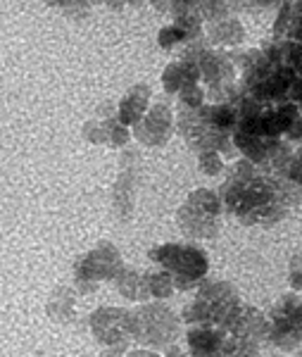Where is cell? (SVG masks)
Returning a JSON list of instances; mask_svg holds the SVG:
<instances>
[{
  "instance_id": "cell-25",
  "label": "cell",
  "mask_w": 302,
  "mask_h": 357,
  "mask_svg": "<svg viewBox=\"0 0 302 357\" xmlns=\"http://www.w3.org/2000/svg\"><path fill=\"white\" fill-rule=\"evenodd\" d=\"M167 357H186V355H183L179 348H174V345H172V348H169V353H167Z\"/></svg>"
},
{
  "instance_id": "cell-8",
  "label": "cell",
  "mask_w": 302,
  "mask_h": 357,
  "mask_svg": "<svg viewBox=\"0 0 302 357\" xmlns=\"http://www.w3.org/2000/svg\"><path fill=\"white\" fill-rule=\"evenodd\" d=\"M133 129L145 146H165L172 136V110L167 105H155Z\"/></svg>"
},
{
  "instance_id": "cell-13",
  "label": "cell",
  "mask_w": 302,
  "mask_h": 357,
  "mask_svg": "<svg viewBox=\"0 0 302 357\" xmlns=\"http://www.w3.org/2000/svg\"><path fill=\"white\" fill-rule=\"evenodd\" d=\"M200 79V69L193 60H176L172 62L169 67L165 69V77H162V84H165V91L167 93H179L181 89L190 84H197Z\"/></svg>"
},
{
  "instance_id": "cell-2",
  "label": "cell",
  "mask_w": 302,
  "mask_h": 357,
  "mask_svg": "<svg viewBox=\"0 0 302 357\" xmlns=\"http://www.w3.org/2000/svg\"><path fill=\"white\" fill-rule=\"evenodd\" d=\"M148 257L172 276L174 289L179 291L197 289L210 272V257L195 243H165L153 248Z\"/></svg>"
},
{
  "instance_id": "cell-14",
  "label": "cell",
  "mask_w": 302,
  "mask_h": 357,
  "mask_svg": "<svg viewBox=\"0 0 302 357\" xmlns=\"http://www.w3.org/2000/svg\"><path fill=\"white\" fill-rule=\"evenodd\" d=\"M143 293L141 296L148 301V298H155V301H167V298L174 293V284L172 276L165 272V269H158V272H148L141 281Z\"/></svg>"
},
{
  "instance_id": "cell-19",
  "label": "cell",
  "mask_w": 302,
  "mask_h": 357,
  "mask_svg": "<svg viewBox=\"0 0 302 357\" xmlns=\"http://www.w3.org/2000/svg\"><path fill=\"white\" fill-rule=\"evenodd\" d=\"M288 281L295 293H302V252H295L288 262Z\"/></svg>"
},
{
  "instance_id": "cell-15",
  "label": "cell",
  "mask_w": 302,
  "mask_h": 357,
  "mask_svg": "<svg viewBox=\"0 0 302 357\" xmlns=\"http://www.w3.org/2000/svg\"><path fill=\"white\" fill-rule=\"evenodd\" d=\"M195 36H190L186 29H181L179 24H172V26H165L160 31V45L162 48H167V50H174V48H179V45H183V43H188V41H193Z\"/></svg>"
},
{
  "instance_id": "cell-20",
  "label": "cell",
  "mask_w": 302,
  "mask_h": 357,
  "mask_svg": "<svg viewBox=\"0 0 302 357\" xmlns=\"http://www.w3.org/2000/svg\"><path fill=\"white\" fill-rule=\"evenodd\" d=\"M286 176L290 181L298 183V186H302V148L290 155V162L286 167Z\"/></svg>"
},
{
  "instance_id": "cell-17",
  "label": "cell",
  "mask_w": 302,
  "mask_h": 357,
  "mask_svg": "<svg viewBox=\"0 0 302 357\" xmlns=\"http://www.w3.org/2000/svg\"><path fill=\"white\" fill-rule=\"evenodd\" d=\"M197 162H200V172L207 176H217L224 169V160L219 153H197Z\"/></svg>"
},
{
  "instance_id": "cell-23",
  "label": "cell",
  "mask_w": 302,
  "mask_h": 357,
  "mask_svg": "<svg viewBox=\"0 0 302 357\" xmlns=\"http://www.w3.org/2000/svg\"><path fill=\"white\" fill-rule=\"evenodd\" d=\"M45 3H48V5H55V8H62V10H65L69 3H74V0H45Z\"/></svg>"
},
{
  "instance_id": "cell-22",
  "label": "cell",
  "mask_w": 302,
  "mask_h": 357,
  "mask_svg": "<svg viewBox=\"0 0 302 357\" xmlns=\"http://www.w3.org/2000/svg\"><path fill=\"white\" fill-rule=\"evenodd\" d=\"M150 3H153L155 8L160 10V13H167V10L172 8V0H150Z\"/></svg>"
},
{
  "instance_id": "cell-5",
  "label": "cell",
  "mask_w": 302,
  "mask_h": 357,
  "mask_svg": "<svg viewBox=\"0 0 302 357\" xmlns=\"http://www.w3.org/2000/svg\"><path fill=\"white\" fill-rule=\"evenodd\" d=\"M269 319V331L266 341L283 353H293L302 345V296L298 293H286L274 303Z\"/></svg>"
},
{
  "instance_id": "cell-4",
  "label": "cell",
  "mask_w": 302,
  "mask_h": 357,
  "mask_svg": "<svg viewBox=\"0 0 302 357\" xmlns=\"http://www.w3.org/2000/svg\"><path fill=\"white\" fill-rule=\"evenodd\" d=\"M222 200L210 188H197L179 210V227L193 241H210L222 229Z\"/></svg>"
},
{
  "instance_id": "cell-7",
  "label": "cell",
  "mask_w": 302,
  "mask_h": 357,
  "mask_svg": "<svg viewBox=\"0 0 302 357\" xmlns=\"http://www.w3.org/2000/svg\"><path fill=\"white\" fill-rule=\"evenodd\" d=\"M188 357H224L234 345V336L214 324L188 326L186 331Z\"/></svg>"
},
{
  "instance_id": "cell-11",
  "label": "cell",
  "mask_w": 302,
  "mask_h": 357,
  "mask_svg": "<svg viewBox=\"0 0 302 357\" xmlns=\"http://www.w3.org/2000/svg\"><path fill=\"white\" fill-rule=\"evenodd\" d=\"M119 267H121V260H119L117 250H112L110 245H103L100 250H96L91 257L81 260L79 274L84 281L86 279H112Z\"/></svg>"
},
{
  "instance_id": "cell-10",
  "label": "cell",
  "mask_w": 302,
  "mask_h": 357,
  "mask_svg": "<svg viewBox=\"0 0 302 357\" xmlns=\"http://www.w3.org/2000/svg\"><path fill=\"white\" fill-rule=\"evenodd\" d=\"M126 317L129 312L124 310H112L103 307L93 314V333L98 336V341L103 343H121L129 331H126Z\"/></svg>"
},
{
  "instance_id": "cell-16",
  "label": "cell",
  "mask_w": 302,
  "mask_h": 357,
  "mask_svg": "<svg viewBox=\"0 0 302 357\" xmlns=\"http://www.w3.org/2000/svg\"><path fill=\"white\" fill-rule=\"evenodd\" d=\"M179 98H181V107L197 110V107H202V102H205V91H202L197 84H190L179 91Z\"/></svg>"
},
{
  "instance_id": "cell-1",
  "label": "cell",
  "mask_w": 302,
  "mask_h": 357,
  "mask_svg": "<svg viewBox=\"0 0 302 357\" xmlns=\"http://www.w3.org/2000/svg\"><path fill=\"white\" fill-rule=\"evenodd\" d=\"M222 210L246 227H274L302 200V186L286 174L269 172L250 160H238L219 188Z\"/></svg>"
},
{
  "instance_id": "cell-6",
  "label": "cell",
  "mask_w": 302,
  "mask_h": 357,
  "mask_svg": "<svg viewBox=\"0 0 302 357\" xmlns=\"http://www.w3.org/2000/svg\"><path fill=\"white\" fill-rule=\"evenodd\" d=\"M195 301L207 310V317H210V324L219 326V329H229L231 319L238 312V307L243 305L241 296L229 281H202L197 286V296Z\"/></svg>"
},
{
  "instance_id": "cell-21",
  "label": "cell",
  "mask_w": 302,
  "mask_h": 357,
  "mask_svg": "<svg viewBox=\"0 0 302 357\" xmlns=\"http://www.w3.org/2000/svg\"><path fill=\"white\" fill-rule=\"evenodd\" d=\"M124 284H121V293H124V296H129V298H136V289H138V284H141V281H138V274L136 272H126L124 274Z\"/></svg>"
},
{
  "instance_id": "cell-26",
  "label": "cell",
  "mask_w": 302,
  "mask_h": 357,
  "mask_svg": "<svg viewBox=\"0 0 302 357\" xmlns=\"http://www.w3.org/2000/svg\"><path fill=\"white\" fill-rule=\"evenodd\" d=\"M293 357H302V350H298V353H295Z\"/></svg>"
},
{
  "instance_id": "cell-18",
  "label": "cell",
  "mask_w": 302,
  "mask_h": 357,
  "mask_svg": "<svg viewBox=\"0 0 302 357\" xmlns=\"http://www.w3.org/2000/svg\"><path fill=\"white\" fill-rule=\"evenodd\" d=\"M105 141L114 148L124 146V143L129 141V131H126V126L119 124L117 119H110V122H105Z\"/></svg>"
},
{
  "instance_id": "cell-9",
  "label": "cell",
  "mask_w": 302,
  "mask_h": 357,
  "mask_svg": "<svg viewBox=\"0 0 302 357\" xmlns=\"http://www.w3.org/2000/svg\"><path fill=\"white\" fill-rule=\"evenodd\" d=\"M226 331L236 338H250V341L262 343L266 338V331H269V319H266V314L262 310L243 303Z\"/></svg>"
},
{
  "instance_id": "cell-24",
  "label": "cell",
  "mask_w": 302,
  "mask_h": 357,
  "mask_svg": "<svg viewBox=\"0 0 302 357\" xmlns=\"http://www.w3.org/2000/svg\"><path fill=\"white\" fill-rule=\"evenodd\" d=\"M129 357H158L153 353V350H136V353H131Z\"/></svg>"
},
{
  "instance_id": "cell-12",
  "label": "cell",
  "mask_w": 302,
  "mask_h": 357,
  "mask_svg": "<svg viewBox=\"0 0 302 357\" xmlns=\"http://www.w3.org/2000/svg\"><path fill=\"white\" fill-rule=\"evenodd\" d=\"M150 91L148 86H133V89L121 98L119 102V124L124 126H136L145 117V112L150 110Z\"/></svg>"
},
{
  "instance_id": "cell-3",
  "label": "cell",
  "mask_w": 302,
  "mask_h": 357,
  "mask_svg": "<svg viewBox=\"0 0 302 357\" xmlns=\"http://www.w3.org/2000/svg\"><path fill=\"white\" fill-rule=\"evenodd\" d=\"M126 331L150 348H172L179 336V317L165 303L143 305L126 317Z\"/></svg>"
}]
</instances>
